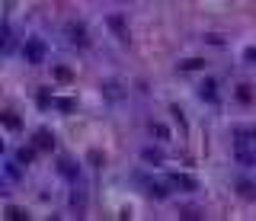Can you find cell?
Returning <instances> with one entry per match:
<instances>
[{"mask_svg": "<svg viewBox=\"0 0 256 221\" xmlns=\"http://www.w3.org/2000/svg\"><path fill=\"white\" fill-rule=\"evenodd\" d=\"M199 96H202V99H208V103H214V99H218V84H214V80H202Z\"/></svg>", "mask_w": 256, "mask_h": 221, "instance_id": "4", "label": "cell"}, {"mask_svg": "<svg viewBox=\"0 0 256 221\" xmlns=\"http://www.w3.org/2000/svg\"><path fill=\"white\" fill-rule=\"evenodd\" d=\"M67 39H71L74 45H80V48H84V45H90V36H86V26H80V23H67Z\"/></svg>", "mask_w": 256, "mask_h": 221, "instance_id": "2", "label": "cell"}, {"mask_svg": "<svg viewBox=\"0 0 256 221\" xmlns=\"http://www.w3.org/2000/svg\"><path fill=\"white\" fill-rule=\"evenodd\" d=\"M109 29L116 32V39H122V42H128V26L122 16H109Z\"/></svg>", "mask_w": 256, "mask_h": 221, "instance_id": "5", "label": "cell"}, {"mask_svg": "<svg viewBox=\"0 0 256 221\" xmlns=\"http://www.w3.org/2000/svg\"><path fill=\"white\" fill-rule=\"evenodd\" d=\"M6 218H10V221H23V218H26V212H23V209H16V205H6Z\"/></svg>", "mask_w": 256, "mask_h": 221, "instance_id": "10", "label": "cell"}, {"mask_svg": "<svg viewBox=\"0 0 256 221\" xmlns=\"http://www.w3.org/2000/svg\"><path fill=\"white\" fill-rule=\"evenodd\" d=\"M151 196H157V199H167V186H160V183H151Z\"/></svg>", "mask_w": 256, "mask_h": 221, "instance_id": "14", "label": "cell"}, {"mask_svg": "<svg viewBox=\"0 0 256 221\" xmlns=\"http://www.w3.org/2000/svg\"><path fill=\"white\" fill-rule=\"evenodd\" d=\"M179 218H186V221H195V218H202V215H199L195 209H183V212H179Z\"/></svg>", "mask_w": 256, "mask_h": 221, "instance_id": "15", "label": "cell"}, {"mask_svg": "<svg viewBox=\"0 0 256 221\" xmlns=\"http://www.w3.org/2000/svg\"><path fill=\"white\" fill-rule=\"evenodd\" d=\"M250 141H253V144H256V129H253V132H250Z\"/></svg>", "mask_w": 256, "mask_h": 221, "instance_id": "21", "label": "cell"}, {"mask_svg": "<svg viewBox=\"0 0 256 221\" xmlns=\"http://www.w3.org/2000/svg\"><path fill=\"white\" fill-rule=\"evenodd\" d=\"M170 183L176 186L179 192H195V189H199L195 177H189V173H173V177H170Z\"/></svg>", "mask_w": 256, "mask_h": 221, "instance_id": "3", "label": "cell"}, {"mask_svg": "<svg viewBox=\"0 0 256 221\" xmlns=\"http://www.w3.org/2000/svg\"><path fill=\"white\" fill-rule=\"evenodd\" d=\"M247 61H256V48H247Z\"/></svg>", "mask_w": 256, "mask_h": 221, "instance_id": "20", "label": "cell"}, {"mask_svg": "<svg viewBox=\"0 0 256 221\" xmlns=\"http://www.w3.org/2000/svg\"><path fill=\"white\" fill-rule=\"evenodd\" d=\"M202 68H205V61H202V58H189V61L179 64V71H202Z\"/></svg>", "mask_w": 256, "mask_h": 221, "instance_id": "9", "label": "cell"}, {"mask_svg": "<svg viewBox=\"0 0 256 221\" xmlns=\"http://www.w3.org/2000/svg\"><path fill=\"white\" fill-rule=\"evenodd\" d=\"M237 99H240V103H253V90H250V84H240V87H237Z\"/></svg>", "mask_w": 256, "mask_h": 221, "instance_id": "8", "label": "cell"}, {"mask_svg": "<svg viewBox=\"0 0 256 221\" xmlns=\"http://www.w3.org/2000/svg\"><path fill=\"white\" fill-rule=\"evenodd\" d=\"M58 109H74V99H51Z\"/></svg>", "mask_w": 256, "mask_h": 221, "instance_id": "16", "label": "cell"}, {"mask_svg": "<svg viewBox=\"0 0 256 221\" xmlns=\"http://www.w3.org/2000/svg\"><path fill=\"white\" fill-rule=\"evenodd\" d=\"M240 192H244V196H247V199H253V196H256V189H253V186H250V183H240Z\"/></svg>", "mask_w": 256, "mask_h": 221, "instance_id": "17", "label": "cell"}, {"mask_svg": "<svg viewBox=\"0 0 256 221\" xmlns=\"http://www.w3.org/2000/svg\"><path fill=\"white\" fill-rule=\"evenodd\" d=\"M61 173H64V177H74V164H71V160H61Z\"/></svg>", "mask_w": 256, "mask_h": 221, "instance_id": "18", "label": "cell"}, {"mask_svg": "<svg viewBox=\"0 0 256 221\" xmlns=\"http://www.w3.org/2000/svg\"><path fill=\"white\" fill-rule=\"evenodd\" d=\"M23 58L29 64H42L45 61V42L42 39H26L23 42Z\"/></svg>", "mask_w": 256, "mask_h": 221, "instance_id": "1", "label": "cell"}, {"mask_svg": "<svg viewBox=\"0 0 256 221\" xmlns=\"http://www.w3.org/2000/svg\"><path fill=\"white\" fill-rule=\"evenodd\" d=\"M36 147L39 151H51V147H55V135H51V132H36Z\"/></svg>", "mask_w": 256, "mask_h": 221, "instance_id": "6", "label": "cell"}, {"mask_svg": "<svg viewBox=\"0 0 256 221\" xmlns=\"http://www.w3.org/2000/svg\"><path fill=\"white\" fill-rule=\"evenodd\" d=\"M55 77L58 80H71V71H67V68H55Z\"/></svg>", "mask_w": 256, "mask_h": 221, "instance_id": "19", "label": "cell"}, {"mask_svg": "<svg viewBox=\"0 0 256 221\" xmlns=\"http://www.w3.org/2000/svg\"><path fill=\"white\" fill-rule=\"evenodd\" d=\"M151 129H154V135H157V138H160V141H167V138H170V132H167V125H160V122H154V125H151Z\"/></svg>", "mask_w": 256, "mask_h": 221, "instance_id": "12", "label": "cell"}, {"mask_svg": "<svg viewBox=\"0 0 256 221\" xmlns=\"http://www.w3.org/2000/svg\"><path fill=\"white\" fill-rule=\"evenodd\" d=\"M141 157H144V160H164V154L154 151V147H144V151H141Z\"/></svg>", "mask_w": 256, "mask_h": 221, "instance_id": "13", "label": "cell"}, {"mask_svg": "<svg viewBox=\"0 0 256 221\" xmlns=\"http://www.w3.org/2000/svg\"><path fill=\"white\" fill-rule=\"evenodd\" d=\"M36 151H39V147L36 144H32V147H19V151H16V160H19V164H32V160H36Z\"/></svg>", "mask_w": 256, "mask_h": 221, "instance_id": "7", "label": "cell"}, {"mask_svg": "<svg viewBox=\"0 0 256 221\" xmlns=\"http://www.w3.org/2000/svg\"><path fill=\"white\" fill-rule=\"evenodd\" d=\"M3 125L16 132V129H19V116H13V112H3Z\"/></svg>", "mask_w": 256, "mask_h": 221, "instance_id": "11", "label": "cell"}]
</instances>
